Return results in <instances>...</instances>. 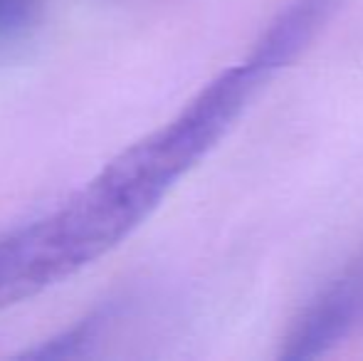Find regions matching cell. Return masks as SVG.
<instances>
[{
    "label": "cell",
    "mask_w": 363,
    "mask_h": 361,
    "mask_svg": "<svg viewBox=\"0 0 363 361\" xmlns=\"http://www.w3.org/2000/svg\"><path fill=\"white\" fill-rule=\"evenodd\" d=\"M40 0H0V40L20 38L33 28Z\"/></svg>",
    "instance_id": "3957f363"
},
{
    "label": "cell",
    "mask_w": 363,
    "mask_h": 361,
    "mask_svg": "<svg viewBox=\"0 0 363 361\" xmlns=\"http://www.w3.org/2000/svg\"><path fill=\"white\" fill-rule=\"evenodd\" d=\"M339 3L341 0H289L287 8L279 10L264 30L250 57L264 65L269 72L289 65L314 40Z\"/></svg>",
    "instance_id": "6da1fadb"
},
{
    "label": "cell",
    "mask_w": 363,
    "mask_h": 361,
    "mask_svg": "<svg viewBox=\"0 0 363 361\" xmlns=\"http://www.w3.org/2000/svg\"><path fill=\"white\" fill-rule=\"evenodd\" d=\"M104 327V314L96 312L91 314L89 319L79 322L74 329L60 334L57 339L43 344L40 349H30V352L23 354V359H67V357H79L82 349L89 342H94L99 329Z\"/></svg>",
    "instance_id": "7a4b0ae2"
}]
</instances>
